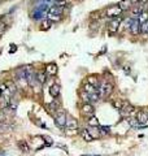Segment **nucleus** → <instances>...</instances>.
<instances>
[{
    "label": "nucleus",
    "instance_id": "nucleus-1",
    "mask_svg": "<svg viewBox=\"0 0 148 156\" xmlns=\"http://www.w3.org/2000/svg\"><path fill=\"white\" fill-rule=\"evenodd\" d=\"M98 91L101 98H108L113 91V83H110L109 81H103L100 83V86H99Z\"/></svg>",
    "mask_w": 148,
    "mask_h": 156
},
{
    "label": "nucleus",
    "instance_id": "nucleus-2",
    "mask_svg": "<svg viewBox=\"0 0 148 156\" xmlns=\"http://www.w3.org/2000/svg\"><path fill=\"white\" fill-rule=\"evenodd\" d=\"M121 22H122V17H115V18H110L108 22V33L109 34H116L118 30H120V26Z\"/></svg>",
    "mask_w": 148,
    "mask_h": 156
},
{
    "label": "nucleus",
    "instance_id": "nucleus-3",
    "mask_svg": "<svg viewBox=\"0 0 148 156\" xmlns=\"http://www.w3.org/2000/svg\"><path fill=\"white\" fill-rule=\"evenodd\" d=\"M66 120H68V117H66L65 111L60 109V111L56 113V116H55V124H56V126H59V128H65Z\"/></svg>",
    "mask_w": 148,
    "mask_h": 156
},
{
    "label": "nucleus",
    "instance_id": "nucleus-4",
    "mask_svg": "<svg viewBox=\"0 0 148 156\" xmlns=\"http://www.w3.org/2000/svg\"><path fill=\"white\" fill-rule=\"evenodd\" d=\"M105 14H106V17H109V18H115V17H120L121 14H122V11H121L120 5H112L106 9Z\"/></svg>",
    "mask_w": 148,
    "mask_h": 156
},
{
    "label": "nucleus",
    "instance_id": "nucleus-5",
    "mask_svg": "<svg viewBox=\"0 0 148 156\" xmlns=\"http://www.w3.org/2000/svg\"><path fill=\"white\" fill-rule=\"evenodd\" d=\"M81 112H82L83 116L91 117V116H94V113H95V108H94V105H92L91 103H84V104L82 105Z\"/></svg>",
    "mask_w": 148,
    "mask_h": 156
},
{
    "label": "nucleus",
    "instance_id": "nucleus-6",
    "mask_svg": "<svg viewBox=\"0 0 148 156\" xmlns=\"http://www.w3.org/2000/svg\"><path fill=\"white\" fill-rule=\"evenodd\" d=\"M130 33H131L133 35H138L140 33V22L138 21V18H134L131 22V26H130Z\"/></svg>",
    "mask_w": 148,
    "mask_h": 156
},
{
    "label": "nucleus",
    "instance_id": "nucleus-7",
    "mask_svg": "<svg viewBox=\"0 0 148 156\" xmlns=\"http://www.w3.org/2000/svg\"><path fill=\"white\" fill-rule=\"evenodd\" d=\"M131 11V14H133V17L131 18H138L140 16V13L142 12H144V5H140V4H138V5H133V8L130 9Z\"/></svg>",
    "mask_w": 148,
    "mask_h": 156
},
{
    "label": "nucleus",
    "instance_id": "nucleus-8",
    "mask_svg": "<svg viewBox=\"0 0 148 156\" xmlns=\"http://www.w3.org/2000/svg\"><path fill=\"white\" fill-rule=\"evenodd\" d=\"M118 5H120L121 11H122V12H126V11H130V9L133 8L134 3H133L131 0H121Z\"/></svg>",
    "mask_w": 148,
    "mask_h": 156
},
{
    "label": "nucleus",
    "instance_id": "nucleus-9",
    "mask_svg": "<svg viewBox=\"0 0 148 156\" xmlns=\"http://www.w3.org/2000/svg\"><path fill=\"white\" fill-rule=\"evenodd\" d=\"M57 65L56 64H53V62H51V64H48L47 66H46V73L50 74V76H56L57 74Z\"/></svg>",
    "mask_w": 148,
    "mask_h": 156
},
{
    "label": "nucleus",
    "instance_id": "nucleus-10",
    "mask_svg": "<svg viewBox=\"0 0 148 156\" xmlns=\"http://www.w3.org/2000/svg\"><path fill=\"white\" fill-rule=\"evenodd\" d=\"M65 128H66L68 130H77V129H78V122H77V120L68 119V120H66V125H65Z\"/></svg>",
    "mask_w": 148,
    "mask_h": 156
},
{
    "label": "nucleus",
    "instance_id": "nucleus-11",
    "mask_svg": "<svg viewBox=\"0 0 148 156\" xmlns=\"http://www.w3.org/2000/svg\"><path fill=\"white\" fill-rule=\"evenodd\" d=\"M137 120H138V122H139V124H143V125H145V122L148 121V114L145 113L144 111H140V112H138Z\"/></svg>",
    "mask_w": 148,
    "mask_h": 156
},
{
    "label": "nucleus",
    "instance_id": "nucleus-12",
    "mask_svg": "<svg viewBox=\"0 0 148 156\" xmlns=\"http://www.w3.org/2000/svg\"><path fill=\"white\" fill-rule=\"evenodd\" d=\"M79 134H81V137L86 141V142H91V141H94V138L91 137V134L88 133L87 129H79Z\"/></svg>",
    "mask_w": 148,
    "mask_h": 156
},
{
    "label": "nucleus",
    "instance_id": "nucleus-13",
    "mask_svg": "<svg viewBox=\"0 0 148 156\" xmlns=\"http://www.w3.org/2000/svg\"><path fill=\"white\" fill-rule=\"evenodd\" d=\"M50 94L52 98H57L60 95V85H57V83H55V85L51 86L50 88Z\"/></svg>",
    "mask_w": 148,
    "mask_h": 156
},
{
    "label": "nucleus",
    "instance_id": "nucleus-14",
    "mask_svg": "<svg viewBox=\"0 0 148 156\" xmlns=\"http://www.w3.org/2000/svg\"><path fill=\"white\" fill-rule=\"evenodd\" d=\"M36 80H38V82L42 85V83H44L46 81H47V73H46V70H40L36 73Z\"/></svg>",
    "mask_w": 148,
    "mask_h": 156
},
{
    "label": "nucleus",
    "instance_id": "nucleus-15",
    "mask_svg": "<svg viewBox=\"0 0 148 156\" xmlns=\"http://www.w3.org/2000/svg\"><path fill=\"white\" fill-rule=\"evenodd\" d=\"M62 7H59V5H52L50 8V13L51 14H57V16H61L62 14Z\"/></svg>",
    "mask_w": 148,
    "mask_h": 156
},
{
    "label": "nucleus",
    "instance_id": "nucleus-16",
    "mask_svg": "<svg viewBox=\"0 0 148 156\" xmlns=\"http://www.w3.org/2000/svg\"><path fill=\"white\" fill-rule=\"evenodd\" d=\"M87 82H88L90 85L95 86L96 88H99V86H100V82H99V80H98V78H96L95 76H90L88 78H87Z\"/></svg>",
    "mask_w": 148,
    "mask_h": 156
},
{
    "label": "nucleus",
    "instance_id": "nucleus-17",
    "mask_svg": "<svg viewBox=\"0 0 148 156\" xmlns=\"http://www.w3.org/2000/svg\"><path fill=\"white\" fill-rule=\"evenodd\" d=\"M17 146H18V148H20L22 152H29V145L26 143V141H20V142L17 143Z\"/></svg>",
    "mask_w": 148,
    "mask_h": 156
},
{
    "label": "nucleus",
    "instance_id": "nucleus-18",
    "mask_svg": "<svg viewBox=\"0 0 148 156\" xmlns=\"http://www.w3.org/2000/svg\"><path fill=\"white\" fill-rule=\"evenodd\" d=\"M87 122H88V126H100V124H99V120L96 119L95 116H91L88 117V120H87Z\"/></svg>",
    "mask_w": 148,
    "mask_h": 156
},
{
    "label": "nucleus",
    "instance_id": "nucleus-19",
    "mask_svg": "<svg viewBox=\"0 0 148 156\" xmlns=\"http://www.w3.org/2000/svg\"><path fill=\"white\" fill-rule=\"evenodd\" d=\"M83 91H86V92H88V94H92V92H96V91H98V88H96L95 86L90 85V83L87 82L86 85L83 86Z\"/></svg>",
    "mask_w": 148,
    "mask_h": 156
},
{
    "label": "nucleus",
    "instance_id": "nucleus-20",
    "mask_svg": "<svg viewBox=\"0 0 148 156\" xmlns=\"http://www.w3.org/2000/svg\"><path fill=\"white\" fill-rule=\"evenodd\" d=\"M123 104H125V103H123L122 100H120V99H115V100L112 102V105L116 108V109H118V111H120L121 108L123 107Z\"/></svg>",
    "mask_w": 148,
    "mask_h": 156
},
{
    "label": "nucleus",
    "instance_id": "nucleus-21",
    "mask_svg": "<svg viewBox=\"0 0 148 156\" xmlns=\"http://www.w3.org/2000/svg\"><path fill=\"white\" fill-rule=\"evenodd\" d=\"M52 23H53V22H52V21H50L48 18H47V20H44V21L42 22V25H40V26H42V30H48V29H51Z\"/></svg>",
    "mask_w": 148,
    "mask_h": 156
},
{
    "label": "nucleus",
    "instance_id": "nucleus-22",
    "mask_svg": "<svg viewBox=\"0 0 148 156\" xmlns=\"http://www.w3.org/2000/svg\"><path fill=\"white\" fill-rule=\"evenodd\" d=\"M47 18H48L50 21H52V22H57V21H60L61 16H57V14H51V13H48V14H47Z\"/></svg>",
    "mask_w": 148,
    "mask_h": 156
},
{
    "label": "nucleus",
    "instance_id": "nucleus-23",
    "mask_svg": "<svg viewBox=\"0 0 148 156\" xmlns=\"http://www.w3.org/2000/svg\"><path fill=\"white\" fill-rule=\"evenodd\" d=\"M138 21H139V22L140 23H142V22H145V21H148V13H147V12H142V13H140V16H139V17H138Z\"/></svg>",
    "mask_w": 148,
    "mask_h": 156
},
{
    "label": "nucleus",
    "instance_id": "nucleus-24",
    "mask_svg": "<svg viewBox=\"0 0 148 156\" xmlns=\"http://www.w3.org/2000/svg\"><path fill=\"white\" fill-rule=\"evenodd\" d=\"M5 86H7V88H8L11 92H14V91L17 90V88H16V85H14L12 81H7V82H5Z\"/></svg>",
    "mask_w": 148,
    "mask_h": 156
},
{
    "label": "nucleus",
    "instance_id": "nucleus-25",
    "mask_svg": "<svg viewBox=\"0 0 148 156\" xmlns=\"http://www.w3.org/2000/svg\"><path fill=\"white\" fill-rule=\"evenodd\" d=\"M57 108H59V102H57V100H53V102L48 105V109H50L51 112L57 111Z\"/></svg>",
    "mask_w": 148,
    "mask_h": 156
},
{
    "label": "nucleus",
    "instance_id": "nucleus-26",
    "mask_svg": "<svg viewBox=\"0 0 148 156\" xmlns=\"http://www.w3.org/2000/svg\"><path fill=\"white\" fill-rule=\"evenodd\" d=\"M140 33H143V34H148V21L140 23Z\"/></svg>",
    "mask_w": 148,
    "mask_h": 156
},
{
    "label": "nucleus",
    "instance_id": "nucleus-27",
    "mask_svg": "<svg viewBox=\"0 0 148 156\" xmlns=\"http://www.w3.org/2000/svg\"><path fill=\"white\" fill-rule=\"evenodd\" d=\"M81 98H82V99H83L86 103H90V102H91V99H90V94L86 92V91H82V92H81Z\"/></svg>",
    "mask_w": 148,
    "mask_h": 156
},
{
    "label": "nucleus",
    "instance_id": "nucleus-28",
    "mask_svg": "<svg viewBox=\"0 0 148 156\" xmlns=\"http://www.w3.org/2000/svg\"><path fill=\"white\" fill-rule=\"evenodd\" d=\"M11 129H12V126L4 124V122H1V124H0V131H8V130H11Z\"/></svg>",
    "mask_w": 148,
    "mask_h": 156
},
{
    "label": "nucleus",
    "instance_id": "nucleus-29",
    "mask_svg": "<svg viewBox=\"0 0 148 156\" xmlns=\"http://www.w3.org/2000/svg\"><path fill=\"white\" fill-rule=\"evenodd\" d=\"M5 30H7V25L4 22H1V21H0V35L3 34Z\"/></svg>",
    "mask_w": 148,
    "mask_h": 156
},
{
    "label": "nucleus",
    "instance_id": "nucleus-30",
    "mask_svg": "<svg viewBox=\"0 0 148 156\" xmlns=\"http://www.w3.org/2000/svg\"><path fill=\"white\" fill-rule=\"evenodd\" d=\"M3 120H5V114H4L3 109H1V111H0V122L3 121Z\"/></svg>",
    "mask_w": 148,
    "mask_h": 156
},
{
    "label": "nucleus",
    "instance_id": "nucleus-31",
    "mask_svg": "<svg viewBox=\"0 0 148 156\" xmlns=\"http://www.w3.org/2000/svg\"><path fill=\"white\" fill-rule=\"evenodd\" d=\"M147 3H148V0H139L138 1V4H140V5H145Z\"/></svg>",
    "mask_w": 148,
    "mask_h": 156
},
{
    "label": "nucleus",
    "instance_id": "nucleus-32",
    "mask_svg": "<svg viewBox=\"0 0 148 156\" xmlns=\"http://www.w3.org/2000/svg\"><path fill=\"white\" fill-rule=\"evenodd\" d=\"M131 1H133V3H134V4H135V3L138 4V1H139V0H131Z\"/></svg>",
    "mask_w": 148,
    "mask_h": 156
},
{
    "label": "nucleus",
    "instance_id": "nucleus-33",
    "mask_svg": "<svg viewBox=\"0 0 148 156\" xmlns=\"http://www.w3.org/2000/svg\"><path fill=\"white\" fill-rule=\"evenodd\" d=\"M82 156H92V155H82Z\"/></svg>",
    "mask_w": 148,
    "mask_h": 156
},
{
    "label": "nucleus",
    "instance_id": "nucleus-34",
    "mask_svg": "<svg viewBox=\"0 0 148 156\" xmlns=\"http://www.w3.org/2000/svg\"><path fill=\"white\" fill-rule=\"evenodd\" d=\"M0 96H1V88H0Z\"/></svg>",
    "mask_w": 148,
    "mask_h": 156
},
{
    "label": "nucleus",
    "instance_id": "nucleus-35",
    "mask_svg": "<svg viewBox=\"0 0 148 156\" xmlns=\"http://www.w3.org/2000/svg\"><path fill=\"white\" fill-rule=\"evenodd\" d=\"M55 1H60V0H55Z\"/></svg>",
    "mask_w": 148,
    "mask_h": 156
},
{
    "label": "nucleus",
    "instance_id": "nucleus-36",
    "mask_svg": "<svg viewBox=\"0 0 148 156\" xmlns=\"http://www.w3.org/2000/svg\"><path fill=\"white\" fill-rule=\"evenodd\" d=\"M92 156H98V155H92Z\"/></svg>",
    "mask_w": 148,
    "mask_h": 156
}]
</instances>
